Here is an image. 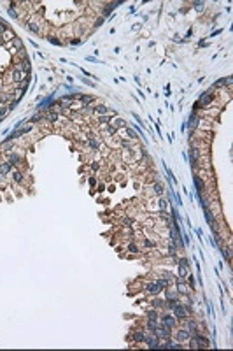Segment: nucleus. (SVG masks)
I'll list each match as a JSON object with an SVG mask.
<instances>
[{"label":"nucleus","instance_id":"f257e3e1","mask_svg":"<svg viewBox=\"0 0 233 351\" xmlns=\"http://www.w3.org/2000/svg\"><path fill=\"white\" fill-rule=\"evenodd\" d=\"M210 100H212V93H210V91H207V93H203V95L200 97V100H198V105H200V107H207V105L210 104Z\"/></svg>","mask_w":233,"mask_h":351},{"label":"nucleus","instance_id":"f03ea898","mask_svg":"<svg viewBox=\"0 0 233 351\" xmlns=\"http://www.w3.org/2000/svg\"><path fill=\"white\" fill-rule=\"evenodd\" d=\"M11 169H12V165L9 162H2L0 163V176H7L11 172Z\"/></svg>","mask_w":233,"mask_h":351},{"label":"nucleus","instance_id":"7ed1b4c3","mask_svg":"<svg viewBox=\"0 0 233 351\" xmlns=\"http://www.w3.org/2000/svg\"><path fill=\"white\" fill-rule=\"evenodd\" d=\"M19 160H21V156L18 155V153H12V151H9V163L14 167V165H18L19 163Z\"/></svg>","mask_w":233,"mask_h":351},{"label":"nucleus","instance_id":"20e7f679","mask_svg":"<svg viewBox=\"0 0 233 351\" xmlns=\"http://www.w3.org/2000/svg\"><path fill=\"white\" fill-rule=\"evenodd\" d=\"M146 290H147L149 293H158L161 288H160V284H158V283H149V284L146 286Z\"/></svg>","mask_w":233,"mask_h":351},{"label":"nucleus","instance_id":"39448f33","mask_svg":"<svg viewBox=\"0 0 233 351\" xmlns=\"http://www.w3.org/2000/svg\"><path fill=\"white\" fill-rule=\"evenodd\" d=\"M12 79H14V83H21L25 77H23V72L21 70H18V69H14V72H12Z\"/></svg>","mask_w":233,"mask_h":351},{"label":"nucleus","instance_id":"423d86ee","mask_svg":"<svg viewBox=\"0 0 233 351\" xmlns=\"http://www.w3.org/2000/svg\"><path fill=\"white\" fill-rule=\"evenodd\" d=\"M11 177H12L14 183H21V181H23V174H21L19 171H12V172H11Z\"/></svg>","mask_w":233,"mask_h":351},{"label":"nucleus","instance_id":"0eeeda50","mask_svg":"<svg viewBox=\"0 0 233 351\" xmlns=\"http://www.w3.org/2000/svg\"><path fill=\"white\" fill-rule=\"evenodd\" d=\"M147 341V344H149V348H160V341H158V337H149V339H146Z\"/></svg>","mask_w":233,"mask_h":351},{"label":"nucleus","instance_id":"6e6552de","mask_svg":"<svg viewBox=\"0 0 233 351\" xmlns=\"http://www.w3.org/2000/svg\"><path fill=\"white\" fill-rule=\"evenodd\" d=\"M133 341H137V343L146 341V334L144 332H133Z\"/></svg>","mask_w":233,"mask_h":351},{"label":"nucleus","instance_id":"1a4fd4ad","mask_svg":"<svg viewBox=\"0 0 233 351\" xmlns=\"http://www.w3.org/2000/svg\"><path fill=\"white\" fill-rule=\"evenodd\" d=\"M93 111H95V113H98V114H105V113H109V109H107L105 105H95V107H93Z\"/></svg>","mask_w":233,"mask_h":351},{"label":"nucleus","instance_id":"9d476101","mask_svg":"<svg viewBox=\"0 0 233 351\" xmlns=\"http://www.w3.org/2000/svg\"><path fill=\"white\" fill-rule=\"evenodd\" d=\"M177 337H179L181 341H184V339H189V337H191V334H189L188 330H181V332L177 334Z\"/></svg>","mask_w":233,"mask_h":351},{"label":"nucleus","instance_id":"9b49d317","mask_svg":"<svg viewBox=\"0 0 233 351\" xmlns=\"http://www.w3.org/2000/svg\"><path fill=\"white\" fill-rule=\"evenodd\" d=\"M163 321H165L167 327H174V323H175V320L172 316H163Z\"/></svg>","mask_w":233,"mask_h":351},{"label":"nucleus","instance_id":"f8f14e48","mask_svg":"<svg viewBox=\"0 0 233 351\" xmlns=\"http://www.w3.org/2000/svg\"><path fill=\"white\" fill-rule=\"evenodd\" d=\"M12 46H16L18 49H23V42H21V39L14 37V39H12Z\"/></svg>","mask_w":233,"mask_h":351},{"label":"nucleus","instance_id":"ddd939ff","mask_svg":"<svg viewBox=\"0 0 233 351\" xmlns=\"http://www.w3.org/2000/svg\"><path fill=\"white\" fill-rule=\"evenodd\" d=\"M11 98H12V97H11L9 93H2V95H0V104H4V102H7V100H11Z\"/></svg>","mask_w":233,"mask_h":351},{"label":"nucleus","instance_id":"4468645a","mask_svg":"<svg viewBox=\"0 0 233 351\" xmlns=\"http://www.w3.org/2000/svg\"><path fill=\"white\" fill-rule=\"evenodd\" d=\"M128 251H130V253H139V248H137L133 242H130V244H128Z\"/></svg>","mask_w":233,"mask_h":351},{"label":"nucleus","instance_id":"2eb2a0df","mask_svg":"<svg viewBox=\"0 0 233 351\" xmlns=\"http://www.w3.org/2000/svg\"><path fill=\"white\" fill-rule=\"evenodd\" d=\"M28 28H30L32 32H42V30H40V28H39L35 23H28Z\"/></svg>","mask_w":233,"mask_h":351},{"label":"nucleus","instance_id":"dca6fc26","mask_svg":"<svg viewBox=\"0 0 233 351\" xmlns=\"http://www.w3.org/2000/svg\"><path fill=\"white\" fill-rule=\"evenodd\" d=\"M79 98H81L82 104H91L93 102V97H79Z\"/></svg>","mask_w":233,"mask_h":351},{"label":"nucleus","instance_id":"f3484780","mask_svg":"<svg viewBox=\"0 0 233 351\" xmlns=\"http://www.w3.org/2000/svg\"><path fill=\"white\" fill-rule=\"evenodd\" d=\"M47 120H49V121H56V120H58V113H49V114H47Z\"/></svg>","mask_w":233,"mask_h":351},{"label":"nucleus","instance_id":"a211bd4d","mask_svg":"<svg viewBox=\"0 0 233 351\" xmlns=\"http://www.w3.org/2000/svg\"><path fill=\"white\" fill-rule=\"evenodd\" d=\"M179 274H181V277H186V276H188V269H186V265H184V267L181 265V269H179Z\"/></svg>","mask_w":233,"mask_h":351},{"label":"nucleus","instance_id":"6ab92c4d","mask_svg":"<svg viewBox=\"0 0 233 351\" xmlns=\"http://www.w3.org/2000/svg\"><path fill=\"white\" fill-rule=\"evenodd\" d=\"M98 120H100V123H102V125H105V123H109V121H111V116H102V118H98Z\"/></svg>","mask_w":233,"mask_h":351},{"label":"nucleus","instance_id":"aec40b11","mask_svg":"<svg viewBox=\"0 0 233 351\" xmlns=\"http://www.w3.org/2000/svg\"><path fill=\"white\" fill-rule=\"evenodd\" d=\"M195 123L198 125V116H191V121H189V127L193 128V127H195Z\"/></svg>","mask_w":233,"mask_h":351},{"label":"nucleus","instance_id":"412c9836","mask_svg":"<svg viewBox=\"0 0 233 351\" xmlns=\"http://www.w3.org/2000/svg\"><path fill=\"white\" fill-rule=\"evenodd\" d=\"M5 32H7V26H5V23H2V21H0V35H4Z\"/></svg>","mask_w":233,"mask_h":351},{"label":"nucleus","instance_id":"4be33fe9","mask_svg":"<svg viewBox=\"0 0 233 351\" xmlns=\"http://www.w3.org/2000/svg\"><path fill=\"white\" fill-rule=\"evenodd\" d=\"M154 191L158 193V195H161V191H163V188H161V184H154Z\"/></svg>","mask_w":233,"mask_h":351},{"label":"nucleus","instance_id":"5701e85b","mask_svg":"<svg viewBox=\"0 0 233 351\" xmlns=\"http://www.w3.org/2000/svg\"><path fill=\"white\" fill-rule=\"evenodd\" d=\"M7 111H9L7 107H0V118H4V116L7 114Z\"/></svg>","mask_w":233,"mask_h":351},{"label":"nucleus","instance_id":"b1692460","mask_svg":"<svg viewBox=\"0 0 233 351\" xmlns=\"http://www.w3.org/2000/svg\"><path fill=\"white\" fill-rule=\"evenodd\" d=\"M30 121H33V123H37V121H40V114H35V116H33V118H32V120H30Z\"/></svg>","mask_w":233,"mask_h":351},{"label":"nucleus","instance_id":"393cba45","mask_svg":"<svg viewBox=\"0 0 233 351\" xmlns=\"http://www.w3.org/2000/svg\"><path fill=\"white\" fill-rule=\"evenodd\" d=\"M123 223H125V225H132V223H133V219H130V218H125V219H123Z\"/></svg>","mask_w":233,"mask_h":351},{"label":"nucleus","instance_id":"a878e982","mask_svg":"<svg viewBox=\"0 0 233 351\" xmlns=\"http://www.w3.org/2000/svg\"><path fill=\"white\" fill-rule=\"evenodd\" d=\"M160 207H161V209H167V202H165V200H160Z\"/></svg>","mask_w":233,"mask_h":351},{"label":"nucleus","instance_id":"bb28decb","mask_svg":"<svg viewBox=\"0 0 233 351\" xmlns=\"http://www.w3.org/2000/svg\"><path fill=\"white\" fill-rule=\"evenodd\" d=\"M116 127H126V125H125L121 120H118V121H116Z\"/></svg>","mask_w":233,"mask_h":351}]
</instances>
